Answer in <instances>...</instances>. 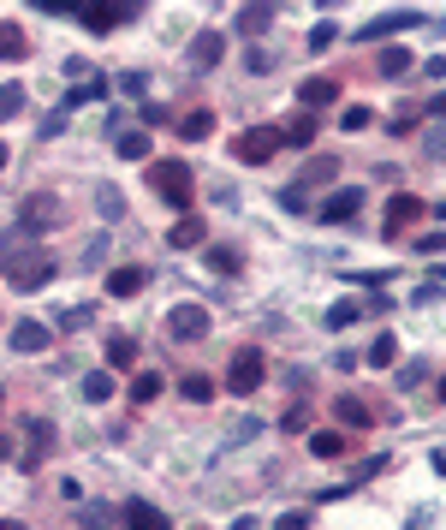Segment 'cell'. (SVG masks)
Instances as JSON below:
<instances>
[{"instance_id":"3","label":"cell","mask_w":446,"mask_h":530,"mask_svg":"<svg viewBox=\"0 0 446 530\" xmlns=\"http://www.w3.org/2000/svg\"><path fill=\"white\" fill-rule=\"evenodd\" d=\"M238 161H251V167H262V161H274L280 149H286V138H280V125H251V132H238Z\"/></svg>"},{"instance_id":"46","label":"cell","mask_w":446,"mask_h":530,"mask_svg":"<svg viewBox=\"0 0 446 530\" xmlns=\"http://www.w3.org/2000/svg\"><path fill=\"white\" fill-rule=\"evenodd\" d=\"M167 119H173L167 101H143V125H167Z\"/></svg>"},{"instance_id":"15","label":"cell","mask_w":446,"mask_h":530,"mask_svg":"<svg viewBox=\"0 0 446 530\" xmlns=\"http://www.w3.org/2000/svg\"><path fill=\"white\" fill-rule=\"evenodd\" d=\"M48 340H54V334L42 328L36 316H24V322H12V352H24V357H30V352H48Z\"/></svg>"},{"instance_id":"32","label":"cell","mask_w":446,"mask_h":530,"mask_svg":"<svg viewBox=\"0 0 446 530\" xmlns=\"http://www.w3.org/2000/svg\"><path fill=\"white\" fill-rule=\"evenodd\" d=\"M101 90H108V84H101V78L78 84V90H66V101H60V114H72V108H84V101H101Z\"/></svg>"},{"instance_id":"54","label":"cell","mask_w":446,"mask_h":530,"mask_svg":"<svg viewBox=\"0 0 446 530\" xmlns=\"http://www.w3.org/2000/svg\"><path fill=\"white\" fill-rule=\"evenodd\" d=\"M233 530H262V525H256V518H233Z\"/></svg>"},{"instance_id":"36","label":"cell","mask_w":446,"mask_h":530,"mask_svg":"<svg viewBox=\"0 0 446 530\" xmlns=\"http://www.w3.org/2000/svg\"><path fill=\"white\" fill-rule=\"evenodd\" d=\"M179 393H185L191 406H209V399H214V381H209V375H185V381H179Z\"/></svg>"},{"instance_id":"34","label":"cell","mask_w":446,"mask_h":530,"mask_svg":"<svg viewBox=\"0 0 446 530\" xmlns=\"http://www.w3.org/2000/svg\"><path fill=\"white\" fill-rule=\"evenodd\" d=\"M244 66H251L256 78H268L274 66H280V54H268V48H262V42H251V48H244Z\"/></svg>"},{"instance_id":"21","label":"cell","mask_w":446,"mask_h":530,"mask_svg":"<svg viewBox=\"0 0 446 530\" xmlns=\"http://www.w3.org/2000/svg\"><path fill=\"white\" fill-rule=\"evenodd\" d=\"M36 251V245H30V233H0V275H6V269H12V262H24V256Z\"/></svg>"},{"instance_id":"16","label":"cell","mask_w":446,"mask_h":530,"mask_svg":"<svg viewBox=\"0 0 446 530\" xmlns=\"http://www.w3.org/2000/svg\"><path fill=\"white\" fill-rule=\"evenodd\" d=\"M298 101H304V114H322L328 101H339V84L333 78H304L298 84Z\"/></svg>"},{"instance_id":"40","label":"cell","mask_w":446,"mask_h":530,"mask_svg":"<svg viewBox=\"0 0 446 530\" xmlns=\"http://www.w3.org/2000/svg\"><path fill=\"white\" fill-rule=\"evenodd\" d=\"M90 322H96V310H90V304H72V310L60 316V328H66V334H78V328H90Z\"/></svg>"},{"instance_id":"12","label":"cell","mask_w":446,"mask_h":530,"mask_svg":"<svg viewBox=\"0 0 446 530\" xmlns=\"http://www.w3.org/2000/svg\"><path fill=\"white\" fill-rule=\"evenodd\" d=\"M24 435H30V447H24V471H36L42 459L54 453V423H48V417H30V423H24Z\"/></svg>"},{"instance_id":"25","label":"cell","mask_w":446,"mask_h":530,"mask_svg":"<svg viewBox=\"0 0 446 530\" xmlns=\"http://www.w3.org/2000/svg\"><path fill=\"white\" fill-rule=\"evenodd\" d=\"M78 393L90 399V406H101V399H114V370H90L78 381Z\"/></svg>"},{"instance_id":"39","label":"cell","mask_w":446,"mask_h":530,"mask_svg":"<svg viewBox=\"0 0 446 530\" xmlns=\"http://www.w3.org/2000/svg\"><path fill=\"white\" fill-rule=\"evenodd\" d=\"M0 60H24V30L19 24H0Z\"/></svg>"},{"instance_id":"57","label":"cell","mask_w":446,"mask_h":530,"mask_svg":"<svg viewBox=\"0 0 446 530\" xmlns=\"http://www.w3.org/2000/svg\"><path fill=\"white\" fill-rule=\"evenodd\" d=\"M434 393H441V406H446V375H441V388H434Z\"/></svg>"},{"instance_id":"23","label":"cell","mask_w":446,"mask_h":530,"mask_svg":"<svg viewBox=\"0 0 446 530\" xmlns=\"http://www.w3.org/2000/svg\"><path fill=\"white\" fill-rule=\"evenodd\" d=\"M280 138L298 143V149H310V143H315V114H291L286 125H280Z\"/></svg>"},{"instance_id":"48","label":"cell","mask_w":446,"mask_h":530,"mask_svg":"<svg viewBox=\"0 0 446 530\" xmlns=\"http://www.w3.org/2000/svg\"><path fill=\"white\" fill-rule=\"evenodd\" d=\"M417 251H423V256H441V251H446V233H423V238H417Z\"/></svg>"},{"instance_id":"42","label":"cell","mask_w":446,"mask_h":530,"mask_svg":"<svg viewBox=\"0 0 446 530\" xmlns=\"http://www.w3.org/2000/svg\"><path fill=\"white\" fill-rule=\"evenodd\" d=\"M333 42H339V24H333V19H322V24L310 30V48L322 54V48H333Z\"/></svg>"},{"instance_id":"53","label":"cell","mask_w":446,"mask_h":530,"mask_svg":"<svg viewBox=\"0 0 446 530\" xmlns=\"http://www.w3.org/2000/svg\"><path fill=\"white\" fill-rule=\"evenodd\" d=\"M428 114H434V119H446V90H441L434 101H428Z\"/></svg>"},{"instance_id":"56","label":"cell","mask_w":446,"mask_h":530,"mask_svg":"<svg viewBox=\"0 0 446 530\" xmlns=\"http://www.w3.org/2000/svg\"><path fill=\"white\" fill-rule=\"evenodd\" d=\"M6 453H12V441H6V435H0V459H6Z\"/></svg>"},{"instance_id":"37","label":"cell","mask_w":446,"mask_h":530,"mask_svg":"<svg viewBox=\"0 0 446 530\" xmlns=\"http://www.w3.org/2000/svg\"><path fill=\"white\" fill-rule=\"evenodd\" d=\"M238 262H244V256H238L233 245H214V251H209V269H214V275H238Z\"/></svg>"},{"instance_id":"55","label":"cell","mask_w":446,"mask_h":530,"mask_svg":"<svg viewBox=\"0 0 446 530\" xmlns=\"http://www.w3.org/2000/svg\"><path fill=\"white\" fill-rule=\"evenodd\" d=\"M0 530H24V525H19V518H0Z\"/></svg>"},{"instance_id":"24","label":"cell","mask_w":446,"mask_h":530,"mask_svg":"<svg viewBox=\"0 0 446 530\" xmlns=\"http://www.w3.org/2000/svg\"><path fill=\"white\" fill-rule=\"evenodd\" d=\"M114 149H119V161H143V156H149V132H125V125H119Z\"/></svg>"},{"instance_id":"4","label":"cell","mask_w":446,"mask_h":530,"mask_svg":"<svg viewBox=\"0 0 446 530\" xmlns=\"http://www.w3.org/2000/svg\"><path fill=\"white\" fill-rule=\"evenodd\" d=\"M167 340H173V346L209 340V310H203V304H173V310H167Z\"/></svg>"},{"instance_id":"47","label":"cell","mask_w":446,"mask_h":530,"mask_svg":"<svg viewBox=\"0 0 446 530\" xmlns=\"http://www.w3.org/2000/svg\"><path fill=\"white\" fill-rule=\"evenodd\" d=\"M399 381H405V388H417V381H428V364H423V357H417V364H399Z\"/></svg>"},{"instance_id":"7","label":"cell","mask_w":446,"mask_h":530,"mask_svg":"<svg viewBox=\"0 0 446 530\" xmlns=\"http://www.w3.org/2000/svg\"><path fill=\"white\" fill-rule=\"evenodd\" d=\"M60 221H66V209H60L48 191H30L19 203V227H24V233H48V227H60Z\"/></svg>"},{"instance_id":"17","label":"cell","mask_w":446,"mask_h":530,"mask_svg":"<svg viewBox=\"0 0 446 530\" xmlns=\"http://www.w3.org/2000/svg\"><path fill=\"white\" fill-rule=\"evenodd\" d=\"M333 179H339V156H310V161H304V173L291 179V185L310 191V185H333Z\"/></svg>"},{"instance_id":"59","label":"cell","mask_w":446,"mask_h":530,"mask_svg":"<svg viewBox=\"0 0 446 530\" xmlns=\"http://www.w3.org/2000/svg\"><path fill=\"white\" fill-rule=\"evenodd\" d=\"M0 406H6V388H0Z\"/></svg>"},{"instance_id":"6","label":"cell","mask_w":446,"mask_h":530,"mask_svg":"<svg viewBox=\"0 0 446 530\" xmlns=\"http://www.w3.org/2000/svg\"><path fill=\"white\" fill-rule=\"evenodd\" d=\"M84 30H96V36H108V30H119V24L137 19V0H101V6H78Z\"/></svg>"},{"instance_id":"13","label":"cell","mask_w":446,"mask_h":530,"mask_svg":"<svg viewBox=\"0 0 446 530\" xmlns=\"http://www.w3.org/2000/svg\"><path fill=\"white\" fill-rule=\"evenodd\" d=\"M220 54H227V30H196V36H191V66H196V72L220 66Z\"/></svg>"},{"instance_id":"41","label":"cell","mask_w":446,"mask_h":530,"mask_svg":"<svg viewBox=\"0 0 446 530\" xmlns=\"http://www.w3.org/2000/svg\"><path fill=\"white\" fill-rule=\"evenodd\" d=\"M101 262H108V233L84 238V269H101Z\"/></svg>"},{"instance_id":"50","label":"cell","mask_w":446,"mask_h":530,"mask_svg":"<svg viewBox=\"0 0 446 530\" xmlns=\"http://www.w3.org/2000/svg\"><path fill=\"white\" fill-rule=\"evenodd\" d=\"M274 530H310V512H286V518H274Z\"/></svg>"},{"instance_id":"11","label":"cell","mask_w":446,"mask_h":530,"mask_svg":"<svg viewBox=\"0 0 446 530\" xmlns=\"http://www.w3.org/2000/svg\"><path fill=\"white\" fill-rule=\"evenodd\" d=\"M119 530H173V525H167V512L149 507V501H125V507H119Z\"/></svg>"},{"instance_id":"29","label":"cell","mask_w":446,"mask_h":530,"mask_svg":"<svg viewBox=\"0 0 446 530\" xmlns=\"http://www.w3.org/2000/svg\"><path fill=\"white\" fill-rule=\"evenodd\" d=\"M310 453L315 459H339V453H346V435L339 430H310Z\"/></svg>"},{"instance_id":"8","label":"cell","mask_w":446,"mask_h":530,"mask_svg":"<svg viewBox=\"0 0 446 530\" xmlns=\"http://www.w3.org/2000/svg\"><path fill=\"white\" fill-rule=\"evenodd\" d=\"M417 215H423V197H417V191L387 197V215H381V238H405L410 227H417Z\"/></svg>"},{"instance_id":"9","label":"cell","mask_w":446,"mask_h":530,"mask_svg":"<svg viewBox=\"0 0 446 530\" xmlns=\"http://www.w3.org/2000/svg\"><path fill=\"white\" fill-rule=\"evenodd\" d=\"M417 24H423V12H417V6H399V12L369 19L363 24V42H387V36H399V30H417Z\"/></svg>"},{"instance_id":"2","label":"cell","mask_w":446,"mask_h":530,"mask_svg":"<svg viewBox=\"0 0 446 530\" xmlns=\"http://www.w3.org/2000/svg\"><path fill=\"white\" fill-rule=\"evenodd\" d=\"M262 375H268V357H262V346H244V352L227 364V393H238V399H244V393L262 388Z\"/></svg>"},{"instance_id":"30","label":"cell","mask_w":446,"mask_h":530,"mask_svg":"<svg viewBox=\"0 0 446 530\" xmlns=\"http://www.w3.org/2000/svg\"><path fill=\"white\" fill-rule=\"evenodd\" d=\"M108 525H114V507H101V501L78 507V530H108Z\"/></svg>"},{"instance_id":"19","label":"cell","mask_w":446,"mask_h":530,"mask_svg":"<svg viewBox=\"0 0 446 530\" xmlns=\"http://www.w3.org/2000/svg\"><path fill=\"white\" fill-rule=\"evenodd\" d=\"M333 417H339L346 430H369V423H375L369 399H357V393H339V399H333Z\"/></svg>"},{"instance_id":"22","label":"cell","mask_w":446,"mask_h":530,"mask_svg":"<svg viewBox=\"0 0 446 530\" xmlns=\"http://www.w3.org/2000/svg\"><path fill=\"white\" fill-rule=\"evenodd\" d=\"M209 132H214V114H209V108H191V114L179 119V138H185V143H203Z\"/></svg>"},{"instance_id":"43","label":"cell","mask_w":446,"mask_h":530,"mask_svg":"<svg viewBox=\"0 0 446 530\" xmlns=\"http://www.w3.org/2000/svg\"><path fill=\"white\" fill-rule=\"evenodd\" d=\"M280 430H286V435H304V430H310V406H291V412L280 417Z\"/></svg>"},{"instance_id":"51","label":"cell","mask_w":446,"mask_h":530,"mask_svg":"<svg viewBox=\"0 0 446 530\" xmlns=\"http://www.w3.org/2000/svg\"><path fill=\"white\" fill-rule=\"evenodd\" d=\"M423 143H428V156H441V161H446V125H434Z\"/></svg>"},{"instance_id":"52","label":"cell","mask_w":446,"mask_h":530,"mask_svg":"<svg viewBox=\"0 0 446 530\" xmlns=\"http://www.w3.org/2000/svg\"><path fill=\"white\" fill-rule=\"evenodd\" d=\"M428 78H446V54H434V60H428Z\"/></svg>"},{"instance_id":"5","label":"cell","mask_w":446,"mask_h":530,"mask_svg":"<svg viewBox=\"0 0 446 530\" xmlns=\"http://www.w3.org/2000/svg\"><path fill=\"white\" fill-rule=\"evenodd\" d=\"M6 280H12V293H42V286L54 280V256H48V251H30L24 262H12V269H6Z\"/></svg>"},{"instance_id":"28","label":"cell","mask_w":446,"mask_h":530,"mask_svg":"<svg viewBox=\"0 0 446 530\" xmlns=\"http://www.w3.org/2000/svg\"><path fill=\"white\" fill-rule=\"evenodd\" d=\"M161 388H167V381H161L155 370H137V375H131V399H137V406H155Z\"/></svg>"},{"instance_id":"27","label":"cell","mask_w":446,"mask_h":530,"mask_svg":"<svg viewBox=\"0 0 446 530\" xmlns=\"http://www.w3.org/2000/svg\"><path fill=\"white\" fill-rule=\"evenodd\" d=\"M375 72H381V78H405L410 72V48H381V54H375Z\"/></svg>"},{"instance_id":"20","label":"cell","mask_w":446,"mask_h":530,"mask_svg":"<svg viewBox=\"0 0 446 530\" xmlns=\"http://www.w3.org/2000/svg\"><path fill=\"white\" fill-rule=\"evenodd\" d=\"M268 24H274V6H262V0H256V6H244V12H238V19H233V30H238V36H262V30H268Z\"/></svg>"},{"instance_id":"1","label":"cell","mask_w":446,"mask_h":530,"mask_svg":"<svg viewBox=\"0 0 446 530\" xmlns=\"http://www.w3.org/2000/svg\"><path fill=\"white\" fill-rule=\"evenodd\" d=\"M149 191L161 197V203H173L179 215H191V203H196V173L185 167L179 156H167V161H149Z\"/></svg>"},{"instance_id":"31","label":"cell","mask_w":446,"mask_h":530,"mask_svg":"<svg viewBox=\"0 0 446 530\" xmlns=\"http://www.w3.org/2000/svg\"><path fill=\"white\" fill-rule=\"evenodd\" d=\"M393 364H399V340L381 334L375 346H369V370H393Z\"/></svg>"},{"instance_id":"14","label":"cell","mask_w":446,"mask_h":530,"mask_svg":"<svg viewBox=\"0 0 446 530\" xmlns=\"http://www.w3.org/2000/svg\"><path fill=\"white\" fill-rule=\"evenodd\" d=\"M203 238H209V221L196 215V209H191V215H179L173 227H167V245H173V251H191V245H203Z\"/></svg>"},{"instance_id":"18","label":"cell","mask_w":446,"mask_h":530,"mask_svg":"<svg viewBox=\"0 0 446 530\" xmlns=\"http://www.w3.org/2000/svg\"><path fill=\"white\" fill-rule=\"evenodd\" d=\"M143 269H137V262H119V269H108V298H137L143 293Z\"/></svg>"},{"instance_id":"44","label":"cell","mask_w":446,"mask_h":530,"mask_svg":"<svg viewBox=\"0 0 446 530\" xmlns=\"http://www.w3.org/2000/svg\"><path fill=\"white\" fill-rule=\"evenodd\" d=\"M280 209H291V215H304V209H310V191H298V185H286V191H280Z\"/></svg>"},{"instance_id":"38","label":"cell","mask_w":446,"mask_h":530,"mask_svg":"<svg viewBox=\"0 0 446 530\" xmlns=\"http://www.w3.org/2000/svg\"><path fill=\"white\" fill-rule=\"evenodd\" d=\"M24 114V84H0V119H19Z\"/></svg>"},{"instance_id":"10","label":"cell","mask_w":446,"mask_h":530,"mask_svg":"<svg viewBox=\"0 0 446 530\" xmlns=\"http://www.w3.org/2000/svg\"><path fill=\"white\" fill-rule=\"evenodd\" d=\"M363 197H369V191H357V185H346V191H333L328 203H322V221H328V227H346V221H357V209H363Z\"/></svg>"},{"instance_id":"45","label":"cell","mask_w":446,"mask_h":530,"mask_svg":"<svg viewBox=\"0 0 446 530\" xmlns=\"http://www.w3.org/2000/svg\"><path fill=\"white\" fill-rule=\"evenodd\" d=\"M369 119H375L369 108H346V114H339V132H363Z\"/></svg>"},{"instance_id":"58","label":"cell","mask_w":446,"mask_h":530,"mask_svg":"<svg viewBox=\"0 0 446 530\" xmlns=\"http://www.w3.org/2000/svg\"><path fill=\"white\" fill-rule=\"evenodd\" d=\"M0 167H6V143H0Z\"/></svg>"},{"instance_id":"49","label":"cell","mask_w":446,"mask_h":530,"mask_svg":"<svg viewBox=\"0 0 446 530\" xmlns=\"http://www.w3.org/2000/svg\"><path fill=\"white\" fill-rule=\"evenodd\" d=\"M119 90H125V96H143V90H149V78H143V72H125V78H119Z\"/></svg>"},{"instance_id":"26","label":"cell","mask_w":446,"mask_h":530,"mask_svg":"<svg viewBox=\"0 0 446 530\" xmlns=\"http://www.w3.org/2000/svg\"><path fill=\"white\" fill-rule=\"evenodd\" d=\"M137 364V340L131 334H108V370H131Z\"/></svg>"},{"instance_id":"33","label":"cell","mask_w":446,"mask_h":530,"mask_svg":"<svg viewBox=\"0 0 446 530\" xmlns=\"http://www.w3.org/2000/svg\"><path fill=\"white\" fill-rule=\"evenodd\" d=\"M96 209H101V221H119V215H125V197H119V185H96Z\"/></svg>"},{"instance_id":"35","label":"cell","mask_w":446,"mask_h":530,"mask_svg":"<svg viewBox=\"0 0 446 530\" xmlns=\"http://www.w3.org/2000/svg\"><path fill=\"white\" fill-rule=\"evenodd\" d=\"M357 316H363V304H357V298H339V304H333V310H328V328H333V334H339V328H351Z\"/></svg>"}]
</instances>
